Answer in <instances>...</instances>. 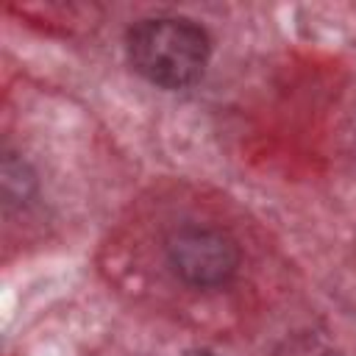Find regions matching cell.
<instances>
[{
	"mask_svg": "<svg viewBox=\"0 0 356 356\" xmlns=\"http://www.w3.org/2000/svg\"><path fill=\"white\" fill-rule=\"evenodd\" d=\"M125 53L147 83L186 89L197 83L211 58L209 33L186 17H147L128 28Z\"/></svg>",
	"mask_w": 356,
	"mask_h": 356,
	"instance_id": "obj_1",
	"label": "cell"
},
{
	"mask_svg": "<svg viewBox=\"0 0 356 356\" xmlns=\"http://www.w3.org/2000/svg\"><path fill=\"white\" fill-rule=\"evenodd\" d=\"M170 270L195 289H214L234 278L239 267L236 242L211 225H184L170 234L167 245Z\"/></svg>",
	"mask_w": 356,
	"mask_h": 356,
	"instance_id": "obj_2",
	"label": "cell"
},
{
	"mask_svg": "<svg viewBox=\"0 0 356 356\" xmlns=\"http://www.w3.org/2000/svg\"><path fill=\"white\" fill-rule=\"evenodd\" d=\"M0 184H3V203L11 209V206H25L33 192H36V172L31 170V164L6 150L3 153V167H0Z\"/></svg>",
	"mask_w": 356,
	"mask_h": 356,
	"instance_id": "obj_3",
	"label": "cell"
},
{
	"mask_svg": "<svg viewBox=\"0 0 356 356\" xmlns=\"http://www.w3.org/2000/svg\"><path fill=\"white\" fill-rule=\"evenodd\" d=\"M186 356H220V353H214V350H206V348H197V350H192V353H186Z\"/></svg>",
	"mask_w": 356,
	"mask_h": 356,
	"instance_id": "obj_4",
	"label": "cell"
}]
</instances>
